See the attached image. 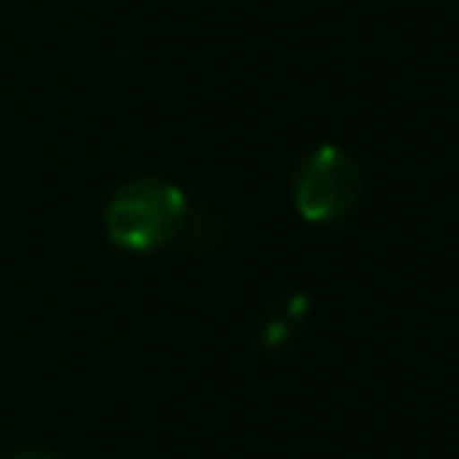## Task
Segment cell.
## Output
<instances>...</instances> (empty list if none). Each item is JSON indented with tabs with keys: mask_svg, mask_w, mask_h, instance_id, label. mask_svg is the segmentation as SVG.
Segmentation results:
<instances>
[{
	"mask_svg": "<svg viewBox=\"0 0 459 459\" xmlns=\"http://www.w3.org/2000/svg\"><path fill=\"white\" fill-rule=\"evenodd\" d=\"M11 459H57V455L47 452V448H18Z\"/></svg>",
	"mask_w": 459,
	"mask_h": 459,
	"instance_id": "obj_3",
	"label": "cell"
},
{
	"mask_svg": "<svg viewBox=\"0 0 459 459\" xmlns=\"http://www.w3.org/2000/svg\"><path fill=\"white\" fill-rule=\"evenodd\" d=\"M186 194L161 176L126 179L104 204V233L122 251H158L186 226Z\"/></svg>",
	"mask_w": 459,
	"mask_h": 459,
	"instance_id": "obj_1",
	"label": "cell"
},
{
	"mask_svg": "<svg viewBox=\"0 0 459 459\" xmlns=\"http://www.w3.org/2000/svg\"><path fill=\"white\" fill-rule=\"evenodd\" d=\"M362 197V169L337 143L312 147L294 172V208L305 222H337Z\"/></svg>",
	"mask_w": 459,
	"mask_h": 459,
	"instance_id": "obj_2",
	"label": "cell"
}]
</instances>
